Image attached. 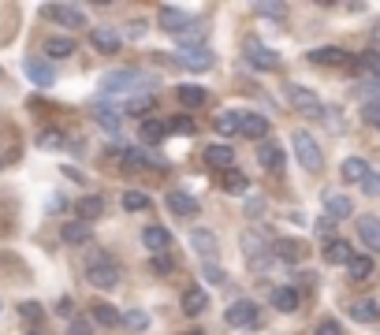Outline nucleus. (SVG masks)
<instances>
[{
	"instance_id": "nucleus-1",
	"label": "nucleus",
	"mask_w": 380,
	"mask_h": 335,
	"mask_svg": "<svg viewBox=\"0 0 380 335\" xmlns=\"http://www.w3.org/2000/svg\"><path fill=\"white\" fill-rule=\"evenodd\" d=\"M149 86V75H142V68H116L101 79V94H130V89H138V94H146Z\"/></svg>"
},
{
	"instance_id": "nucleus-2",
	"label": "nucleus",
	"mask_w": 380,
	"mask_h": 335,
	"mask_svg": "<svg viewBox=\"0 0 380 335\" xmlns=\"http://www.w3.org/2000/svg\"><path fill=\"white\" fill-rule=\"evenodd\" d=\"M291 146H295V157H298V164H302L306 172H321L324 168V153H321L317 138H313L309 131H295Z\"/></svg>"
},
{
	"instance_id": "nucleus-3",
	"label": "nucleus",
	"mask_w": 380,
	"mask_h": 335,
	"mask_svg": "<svg viewBox=\"0 0 380 335\" xmlns=\"http://www.w3.org/2000/svg\"><path fill=\"white\" fill-rule=\"evenodd\" d=\"M243 56H246V63H250L254 71H276L280 68V56L272 53L269 45H261L257 37H246L243 42Z\"/></svg>"
},
{
	"instance_id": "nucleus-4",
	"label": "nucleus",
	"mask_w": 380,
	"mask_h": 335,
	"mask_svg": "<svg viewBox=\"0 0 380 335\" xmlns=\"http://www.w3.org/2000/svg\"><path fill=\"white\" fill-rule=\"evenodd\" d=\"M176 60H179V68H187V71H209L216 63V53L209 45H187L176 53Z\"/></svg>"
},
{
	"instance_id": "nucleus-5",
	"label": "nucleus",
	"mask_w": 380,
	"mask_h": 335,
	"mask_svg": "<svg viewBox=\"0 0 380 335\" xmlns=\"http://www.w3.org/2000/svg\"><path fill=\"white\" fill-rule=\"evenodd\" d=\"M86 283L90 287H101V291H109L120 283V268H116L109 257H97L94 265H86Z\"/></svg>"
},
{
	"instance_id": "nucleus-6",
	"label": "nucleus",
	"mask_w": 380,
	"mask_h": 335,
	"mask_svg": "<svg viewBox=\"0 0 380 335\" xmlns=\"http://www.w3.org/2000/svg\"><path fill=\"white\" fill-rule=\"evenodd\" d=\"M287 101L298 108V112H306V115H317L321 120V112H324V105H321V97L313 94L309 86H298V82H291L287 86Z\"/></svg>"
},
{
	"instance_id": "nucleus-7",
	"label": "nucleus",
	"mask_w": 380,
	"mask_h": 335,
	"mask_svg": "<svg viewBox=\"0 0 380 335\" xmlns=\"http://www.w3.org/2000/svg\"><path fill=\"white\" fill-rule=\"evenodd\" d=\"M224 320L231 328H257V320H261V313H257V305L254 302H246V298H239V302H231L228 305V313H224Z\"/></svg>"
},
{
	"instance_id": "nucleus-8",
	"label": "nucleus",
	"mask_w": 380,
	"mask_h": 335,
	"mask_svg": "<svg viewBox=\"0 0 380 335\" xmlns=\"http://www.w3.org/2000/svg\"><path fill=\"white\" fill-rule=\"evenodd\" d=\"M257 164L265 168V172H272V175H283V168H287L283 146H276V141H261L257 146Z\"/></svg>"
},
{
	"instance_id": "nucleus-9",
	"label": "nucleus",
	"mask_w": 380,
	"mask_h": 335,
	"mask_svg": "<svg viewBox=\"0 0 380 335\" xmlns=\"http://www.w3.org/2000/svg\"><path fill=\"white\" fill-rule=\"evenodd\" d=\"M309 63H317V68H343V63H350V53L339 45H321V49H309Z\"/></svg>"
},
{
	"instance_id": "nucleus-10",
	"label": "nucleus",
	"mask_w": 380,
	"mask_h": 335,
	"mask_svg": "<svg viewBox=\"0 0 380 335\" xmlns=\"http://www.w3.org/2000/svg\"><path fill=\"white\" fill-rule=\"evenodd\" d=\"M90 45H94L97 53H104V56H116V53H120V45H123V37L116 34L112 27H94V30H90Z\"/></svg>"
},
{
	"instance_id": "nucleus-11",
	"label": "nucleus",
	"mask_w": 380,
	"mask_h": 335,
	"mask_svg": "<svg viewBox=\"0 0 380 335\" xmlns=\"http://www.w3.org/2000/svg\"><path fill=\"white\" fill-rule=\"evenodd\" d=\"M190 250L202 257V261H216V235L209 227L190 231Z\"/></svg>"
},
{
	"instance_id": "nucleus-12",
	"label": "nucleus",
	"mask_w": 380,
	"mask_h": 335,
	"mask_svg": "<svg viewBox=\"0 0 380 335\" xmlns=\"http://www.w3.org/2000/svg\"><path fill=\"white\" fill-rule=\"evenodd\" d=\"M23 71H26V79H30L34 86H52L56 82V71L49 68V60L30 56V60H23Z\"/></svg>"
},
{
	"instance_id": "nucleus-13",
	"label": "nucleus",
	"mask_w": 380,
	"mask_h": 335,
	"mask_svg": "<svg viewBox=\"0 0 380 335\" xmlns=\"http://www.w3.org/2000/svg\"><path fill=\"white\" fill-rule=\"evenodd\" d=\"M49 15L56 19L60 27H68V30H82V27H86V15H82V11H78L75 4H52Z\"/></svg>"
},
{
	"instance_id": "nucleus-14",
	"label": "nucleus",
	"mask_w": 380,
	"mask_h": 335,
	"mask_svg": "<svg viewBox=\"0 0 380 335\" xmlns=\"http://www.w3.org/2000/svg\"><path fill=\"white\" fill-rule=\"evenodd\" d=\"M142 246H146L149 253H168V246H172V235H168V227L149 224L146 231H142Z\"/></svg>"
},
{
	"instance_id": "nucleus-15",
	"label": "nucleus",
	"mask_w": 380,
	"mask_h": 335,
	"mask_svg": "<svg viewBox=\"0 0 380 335\" xmlns=\"http://www.w3.org/2000/svg\"><path fill=\"white\" fill-rule=\"evenodd\" d=\"M157 19H161V30H168V34H179L183 27H187V11H183V8H176V4H161V11H157Z\"/></svg>"
},
{
	"instance_id": "nucleus-16",
	"label": "nucleus",
	"mask_w": 380,
	"mask_h": 335,
	"mask_svg": "<svg viewBox=\"0 0 380 335\" xmlns=\"http://www.w3.org/2000/svg\"><path fill=\"white\" fill-rule=\"evenodd\" d=\"M205 305H209V294H205L202 283H194V287L183 291V313H187V317H202Z\"/></svg>"
},
{
	"instance_id": "nucleus-17",
	"label": "nucleus",
	"mask_w": 380,
	"mask_h": 335,
	"mask_svg": "<svg viewBox=\"0 0 380 335\" xmlns=\"http://www.w3.org/2000/svg\"><path fill=\"white\" fill-rule=\"evenodd\" d=\"M239 134H243V138H257V141H265V134H269V120H265V115H257V112H243Z\"/></svg>"
},
{
	"instance_id": "nucleus-18",
	"label": "nucleus",
	"mask_w": 380,
	"mask_h": 335,
	"mask_svg": "<svg viewBox=\"0 0 380 335\" xmlns=\"http://www.w3.org/2000/svg\"><path fill=\"white\" fill-rule=\"evenodd\" d=\"M350 68L358 75H365V79H380V49H365L362 56L350 60Z\"/></svg>"
},
{
	"instance_id": "nucleus-19",
	"label": "nucleus",
	"mask_w": 380,
	"mask_h": 335,
	"mask_svg": "<svg viewBox=\"0 0 380 335\" xmlns=\"http://www.w3.org/2000/svg\"><path fill=\"white\" fill-rule=\"evenodd\" d=\"M164 201H168V209H172L176 216H187V220H190V216H198V201H194L187 190H172Z\"/></svg>"
},
{
	"instance_id": "nucleus-20",
	"label": "nucleus",
	"mask_w": 380,
	"mask_h": 335,
	"mask_svg": "<svg viewBox=\"0 0 380 335\" xmlns=\"http://www.w3.org/2000/svg\"><path fill=\"white\" fill-rule=\"evenodd\" d=\"M355 213L347 194H324V220H347Z\"/></svg>"
},
{
	"instance_id": "nucleus-21",
	"label": "nucleus",
	"mask_w": 380,
	"mask_h": 335,
	"mask_svg": "<svg viewBox=\"0 0 380 335\" xmlns=\"http://www.w3.org/2000/svg\"><path fill=\"white\" fill-rule=\"evenodd\" d=\"M358 239L373 253H380V220H376V216H358Z\"/></svg>"
},
{
	"instance_id": "nucleus-22",
	"label": "nucleus",
	"mask_w": 380,
	"mask_h": 335,
	"mask_svg": "<svg viewBox=\"0 0 380 335\" xmlns=\"http://www.w3.org/2000/svg\"><path fill=\"white\" fill-rule=\"evenodd\" d=\"M60 239L68 242V246H86V242L94 239V231H90V224H82V220H71V224H63Z\"/></svg>"
},
{
	"instance_id": "nucleus-23",
	"label": "nucleus",
	"mask_w": 380,
	"mask_h": 335,
	"mask_svg": "<svg viewBox=\"0 0 380 335\" xmlns=\"http://www.w3.org/2000/svg\"><path fill=\"white\" fill-rule=\"evenodd\" d=\"M350 257H355V250H350L347 239L324 242V261H329V265H350Z\"/></svg>"
},
{
	"instance_id": "nucleus-24",
	"label": "nucleus",
	"mask_w": 380,
	"mask_h": 335,
	"mask_svg": "<svg viewBox=\"0 0 380 335\" xmlns=\"http://www.w3.org/2000/svg\"><path fill=\"white\" fill-rule=\"evenodd\" d=\"M205 164L228 172V168L235 164V146H205Z\"/></svg>"
},
{
	"instance_id": "nucleus-25",
	"label": "nucleus",
	"mask_w": 380,
	"mask_h": 335,
	"mask_svg": "<svg viewBox=\"0 0 380 335\" xmlns=\"http://www.w3.org/2000/svg\"><path fill=\"white\" fill-rule=\"evenodd\" d=\"M205 19H187V27H183L179 34H176V42L183 45V49H187V45H202L205 42Z\"/></svg>"
},
{
	"instance_id": "nucleus-26",
	"label": "nucleus",
	"mask_w": 380,
	"mask_h": 335,
	"mask_svg": "<svg viewBox=\"0 0 380 335\" xmlns=\"http://www.w3.org/2000/svg\"><path fill=\"white\" fill-rule=\"evenodd\" d=\"M164 134H168L164 120H157V115H146V120H142V141H146V149H153L157 141H164Z\"/></svg>"
},
{
	"instance_id": "nucleus-27",
	"label": "nucleus",
	"mask_w": 380,
	"mask_h": 335,
	"mask_svg": "<svg viewBox=\"0 0 380 335\" xmlns=\"http://www.w3.org/2000/svg\"><path fill=\"white\" fill-rule=\"evenodd\" d=\"M123 115H142L146 120V112H153V94L146 89V94H135V97H127L123 105H120Z\"/></svg>"
},
{
	"instance_id": "nucleus-28",
	"label": "nucleus",
	"mask_w": 380,
	"mask_h": 335,
	"mask_svg": "<svg viewBox=\"0 0 380 335\" xmlns=\"http://www.w3.org/2000/svg\"><path fill=\"white\" fill-rule=\"evenodd\" d=\"M75 37H49L45 42V60H63V56H75Z\"/></svg>"
},
{
	"instance_id": "nucleus-29",
	"label": "nucleus",
	"mask_w": 380,
	"mask_h": 335,
	"mask_svg": "<svg viewBox=\"0 0 380 335\" xmlns=\"http://www.w3.org/2000/svg\"><path fill=\"white\" fill-rule=\"evenodd\" d=\"M239 123H243V112H235V108H224V112H220L216 120H213V127H216V131L224 134V138L239 134Z\"/></svg>"
},
{
	"instance_id": "nucleus-30",
	"label": "nucleus",
	"mask_w": 380,
	"mask_h": 335,
	"mask_svg": "<svg viewBox=\"0 0 380 335\" xmlns=\"http://www.w3.org/2000/svg\"><path fill=\"white\" fill-rule=\"evenodd\" d=\"M350 317H355L358 324H373V320H380V305L373 298H362V302L350 305Z\"/></svg>"
},
{
	"instance_id": "nucleus-31",
	"label": "nucleus",
	"mask_w": 380,
	"mask_h": 335,
	"mask_svg": "<svg viewBox=\"0 0 380 335\" xmlns=\"http://www.w3.org/2000/svg\"><path fill=\"white\" fill-rule=\"evenodd\" d=\"M373 268H376V265H373L369 253H365V257L355 253V257H350V265H347V272H350V279H355V283H365V279L373 276Z\"/></svg>"
},
{
	"instance_id": "nucleus-32",
	"label": "nucleus",
	"mask_w": 380,
	"mask_h": 335,
	"mask_svg": "<svg viewBox=\"0 0 380 335\" xmlns=\"http://www.w3.org/2000/svg\"><path fill=\"white\" fill-rule=\"evenodd\" d=\"M75 209H78V220L90 224V220H97V216L104 213V201H101L97 194H90V198H82V201H75Z\"/></svg>"
},
{
	"instance_id": "nucleus-33",
	"label": "nucleus",
	"mask_w": 380,
	"mask_h": 335,
	"mask_svg": "<svg viewBox=\"0 0 380 335\" xmlns=\"http://www.w3.org/2000/svg\"><path fill=\"white\" fill-rule=\"evenodd\" d=\"M339 175H343L347 183H362V179L369 175V164H365L362 157H347L343 168H339Z\"/></svg>"
},
{
	"instance_id": "nucleus-34",
	"label": "nucleus",
	"mask_w": 380,
	"mask_h": 335,
	"mask_svg": "<svg viewBox=\"0 0 380 335\" xmlns=\"http://www.w3.org/2000/svg\"><path fill=\"white\" fill-rule=\"evenodd\" d=\"M272 305H276L280 313H295L298 309V291L295 287H276L272 291Z\"/></svg>"
},
{
	"instance_id": "nucleus-35",
	"label": "nucleus",
	"mask_w": 380,
	"mask_h": 335,
	"mask_svg": "<svg viewBox=\"0 0 380 335\" xmlns=\"http://www.w3.org/2000/svg\"><path fill=\"white\" fill-rule=\"evenodd\" d=\"M90 320H94V324H104V328H116V324H120V320H123V313H116V309L112 305H94V309H90Z\"/></svg>"
},
{
	"instance_id": "nucleus-36",
	"label": "nucleus",
	"mask_w": 380,
	"mask_h": 335,
	"mask_svg": "<svg viewBox=\"0 0 380 335\" xmlns=\"http://www.w3.org/2000/svg\"><path fill=\"white\" fill-rule=\"evenodd\" d=\"M298 242H287V239H280V242H272V257H276L280 265H295L298 261Z\"/></svg>"
},
{
	"instance_id": "nucleus-37",
	"label": "nucleus",
	"mask_w": 380,
	"mask_h": 335,
	"mask_svg": "<svg viewBox=\"0 0 380 335\" xmlns=\"http://www.w3.org/2000/svg\"><path fill=\"white\" fill-rule=\"evenodd\" d=\"M176 94H179V101H183V105H187V108H198V105H205V86H179L176 89Z\"/></svg>"
},
{
	"instance_id": "nucleus-38",
	"label": "nucleus",
	"mask_w": 380,
	"mask_h": 335,
	"mask_svg": "<svg viewBox=\"0 0 380 335\" xmlns=\"http://www.w3.org/2000/svg\"><path fill=\"white\" fill-rule=\"evenodd\" d=\"M120 324L130 328V331H146L149 328V313H146V309H130V313H123Z\"/></svg>"
},
{
	"instance_id": "nucleus-39",
	"label": "nucleus",
	"mask_w": 380,
	"mask_h": 335,
	"mask_svg": "<svg viewBox=\"0 0 380 335\" xmlns=\"http://www.w3.org/2000/svg\"><path fill=\"white\" fill-rule=\"evenodd\" d=\"M246 187H250V179H246L243 172H235V168H228V175H224V190H228V194H246Z\"/></svg>"
},
{
	"instance_id": "nucleus-40",
	"label": "nucleus",
	"mask_w": 380,
	"mask_h": 335,
	"mask_svg": "<svg viewBox=\"0 0 380 335\" xmlns=\"http://www.w3.org/2000/svg\"><path fill=\"white\" fill-rule=\"evenodd\" d=\"M94 115H97V123L104 127V131H120V108H94Z\"/></svg>"
},
{
	"instance_id": "nucleus-41",
	"label": "nucleus",
	"mask_w": 380,
	"mask_h": 335,
	"mask_svg": "<svg viewBox=\"0 0 380 335\" xmlns=\"http://www.w3.org/2000/svg\"><path fill=\"white\" fill-rule=\"evenodd\" d=\"M123 209H127V213L149 209V194H142V190H127V194H123Z\"/></svg>"
},
{
	"instance_id": "nucleus-42",
	"label": "nucleus",
	"mask_w": 380,
	"mask_h": 335,
	"mask_svg": "<svg viewBox=\"0 0 380 335\" xmlns=\"http://www.w3.org/2000/svg\"><path fill=\"white\" fill-rule=\"evenodd\" d=\"M63 141H68V134H63V131H42V134H37V146H42V149H63Z\"/></svg>"
},
{
	"instance_id": "nucleus-43",
	"label": "nucleus",
	"mask_w": 380,
	"mask_h": 335,
	"mask_svg": "<svg viewBox=\"0 0 380 335\" xmlns=\"http://www.w3.org/2000/svg\"><path fill=\"white\" fill-rule=\"evenodd\" d=\"M164 127H168V134H194V120H190V115H172Z\"/></svg>"
},
{
	"instance_id": "nucleus-44",
	"label": "nucleus",
	"mask_w": 380,
	"mask_h": 335,
	"mask_svg": "<svg viewBox=\"0 0 380 335\" xmlns=\"http://www.w3.org/2000/svg\"><path fill=\"white\" fill-rule=\"evenodd\" d=\"M19 313H23V320H34V324H42L45 309L37 305V302H23V305H19Z\"/></svg>"
},
{
	"instance_id": "nucleus-45",
	"label": "nucleus",
	"mask_w": 380,
	"mask_h": 335,
	"mask_svg": "<svg viewBox=\"0 0 380 335\" xmlns=\"http://www.w3.org/2000/svg\"><path fill=\"white\" fill-rule=\"evenodd\" d=\"M202 279L205 283H224V272H220L216 261H202Z\"/></svg>"
},
{
	"instance_id": "nucleus-46",
	"label": "nucleus",
	"mask_w": 380,
	"mask_h": 335,
	"mask_svg": "<svg viewBox=\"0 0 380 335\" xmlns=\"http://www.w3.org/2000/svg\"><path fill=\"white\" fill-rule=\"evenodd\" d=\"M172 268H176V261H172L168 253H153V272H157V276H168Z\"/></svg>"
},
{
	"instance_id": "nucleus-47",
	"label": "nucleus",
	"mask_w": 380,
	"mask_h": 335,
	"mask_svg": "<svg viewBox=\"0 0 380 335\" xmlns=\"http://www.w3.org/2000/svg\"><path fill=\"white\" fill-rule=\"evenodd\" d=\"M358 187H362V190H365V194H369V198H376V194H380V175H376L373 168H369V175H365Z\"/></svg>"
},
{
	"instance_id": "nucleus-48",
	"label": "nucleus",
	"mask_w": 380,
	"mask_h": 335,
	"mask_svg": "<svg viewBox=\"0 0 380 335\" xmlns=\"http://www.w3.org/2000/svg\"><path fill=\"white\" fill-rule=\"evenodd\" d=\"M362 97H365V105H369V101H380V79H365L362 82Z\"/></svg>"
},
{
	"instance_id": "nucleus-49",
	"label": "nucleus",
	"mask_w": 380,
	"mask_h": 335,
	"mask_svg": "<svg viewBox=\"0 0 380 335\" xmlns=\"http://www.w3.org/2000/svg\"><path fill=\"white\" fill-rule=\"evenodd\" d=\"M257 11L269 19H287V4H257Z\"/></svg>"
},
{
	"instance_id": "nucleus-50",
	"label": "nucleus",
	"mask_w": 380,
	"mask_h": 335,
	"mask_svg": "<svg viewBox=\"0 0 380 335\" xmlns=\"http://www.w3.org/2000/svg\"><path fill=\"white\" fill-rule=\"evenodd\" d=\"M362 120L369 123V127H380V101H369V105H365V112H362Z\"/></svg>"
},
{
	"instance_id": "nucleus-51",
	"label": "nucleus",
	"mask_w": 380,
	"mask_h": 335,
	"mask_svg": "<svg viewBox=\"0 0 380 335\" xmlns=\"http://www.w3.org/2000/svg\"><path fill=\"white\" fill-rule=\"evenodd\" d=\"M246 216H250V220L265 216V198H250V201H246Z\"/></svg>"
},
{
	"instance_id": "nucleus-52",
	"label": "nucleus",
	"mask_w": 380,
	"mask_h": 335,
	"mask_svg": "<svg viewBox=\"0 0 380 335\" xmlns=\"http://www.w3.org/2000/svg\"><path fill=\"white\" fill-rule=\"evenodd\" d=\"M142 34H146V19H130L127 23V37H130V42H138Z\"/></svg>"
},
{
	"instance_id": "nucleus-53",
	"label": "nucleus",
	"mask_w": 380,
	"mask_h": 335,
	"mask_svg": "<svg viewBox=\"0 0 380 335\" xmlns=\"http://www.w3.org/2000/svg\"><path fill=\"white\" fill-rule=\"evenodd\" d=\"M68 335H94V324H90V320H71Z\"/></svg>"
},
{
	"instance_id": "nucleus-54",
	"label": "nucleus",
	"mask_w": 380,
	"mask_h": 335,
	"mask_svg": "<svg viewBox=\"0 0 380 335\" xmlns=\"http://www.w3.org/2000/svg\"><path fill=\"white\" fill-rule=\"evenodd\" d=\"M313 335H343V328H339L336 320H321V324H317V331H313Z\"/></svg>"
},
{
	"instance_id": "nucleus-55",
	"label": "nucleus",
	"mask_w": 380,
	"mask_h": 335,
	"mask_svg": "<svg viewBox=\"0 0 380 335\" xmlns=\"http://www.w3.org/2000/svg\"><path fill=\"white\" fill-rule=\"evenodd\" d=\"M63 209H68V201H63L60 194H56V198H49V213H63Z\"/></svg>"
},
{
	"instance_id": "nucleus-56",
	"label": "nucleus",
	"mask_w": 380,
	"mask_h": 335,
	"mask_svg": "<svg viewBox=\"0 0 380 335\" xmlns=\"http://www.w3.org/2000/svg\"><path fill=\"white\" fill-rule=\"evenodd\" d=\"M373 42L380 45V23H376V30H373Z\"/></svg>"
},
{
	"instance_id": "nucleus-57",
	"label": "nucleus",
	"mask_w": 380,
	"mask_h": 335,
	"mask_svg": "<svg viewBox=\"0 0 380 335\" xmlns=\"http://www.w3.org/2000/svg\"><path fill=\"white\" fill-rule=\"evenodd\" d=\"M26 335H42V331H26Z\"/></svg>"
},
{
	"instance_id": "nucleus-58",
	"label": "nucleus",
	"mask_w": 380,
	"mask_h": 335,
	"mask_svg": "<svg viewBox=\"0 0 380 335\" xmlns=\"http://www.w3.org/2000/svg\"><path fill=\"white\" fill-rule=\"evenodd\" d=\"M194 335H198V331H194Z\"/></svg>"
}]
</instances>
